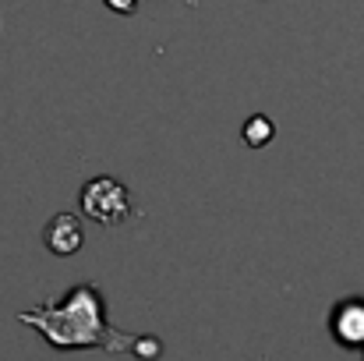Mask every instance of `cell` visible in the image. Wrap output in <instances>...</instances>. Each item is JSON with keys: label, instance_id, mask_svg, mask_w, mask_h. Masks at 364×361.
I'll return each instance as SVG.
<instances>
[{"label": "cell", "instance_id": "cell-3", "mask_svg": "<svg viewBox=\"0 0 364 361\" xmlns=\"http://www.w3.org/2000/svg\"><path fill=\"white\" fill-rule=\"evenodd\" d=\"M329 333L347 351L364 347V301L361 298H347V301H340L329 312Z\"/></svg>", "mask_w": 364, "mask_h": 361}, {"label": "cell", "instance_id": "cell-7", "mask_svg": "<svg viewBox=\"0 0 364 361\" xmlns=\"http://www.w3.org/2000/svg\"><path fill=\"white\" fill-rule=\"evenodd\" d=\"M107 7H114L117 14H131V11H138V0H107Z\"/></svg>", "mask_w": 364, "mask_h": 361}, {"label": "cell", "instance_id": "cell-2", "mask_svg": "<svg viewBox=\"0 0 364 361\" xmlns=\"http://www.w3.org/2000/svg\"><path fill=\"white\" fill-rule=\"evenodd\" d=\"M131 195L117 177H92L82 188V213L103 227H117L131 216Z\"/></svg>", "mask_w": 364, "mask_h": 361}, {"label": "cell", "instance_id": "cell-1", "mask_svg": "<svg viewBox=\"0 0 364 361\" xmlns=\"http://www.w3.org/2000/svg\"><path fill=\"white\" fill-rule=\"evenodd\" d=\"M18 323L32 326L57 351L100 347L107 355H127L134 347L131 333H121L110 326L107 298L96 283H78L53 305H36L28 312H18Z\"/></svg>", "mask_w": 364, "mask_h": 361}, {"label": "cell", "instance_id": "cell-6", "mask_svg": "<svg viewBox=\"0 0 364 361\" xmlns=\"http://www.w3.org/2000/svg\"><path fill=\"white\" fill-rule=\"evenodd\" d=\"M131 355H138V358H145V361H156L159 355H163V344H159L156 337H134Z\"/></svg>", "mask_w": 364, "mask_h": 361}, {"label": "cell", "instance_id": "cell-4", "mask_svg": "<svg viewBox=\"0 0 364 361\" xmlns=\"http://www.w3.org/2000/svg\"><path fill=\"white\" fill-rule=\"evenodd\" d=\"M82 241H85V234H82V220L75 216V213H57L46 227H43V244L53 251V255H75L78 248H82Z\"/></svg>", "mask_w": 364, "mask_h": 361}, {"label": "cell", "instance_id": "cell-5", "mask_svg": "<svg viewBox=\"0 0 364 361\" xmlns=\"http://www.w3.org/2000/svg\"><path fill=\"white\" fill-rule=\"evenodd\" d=\"M241 135H244V142H247L251 149H262V145H269V138L276 135V124L265 117V114H255V117L244 120Z\"/></svg>", "mask_w": 364, "mask_h": 361}]
</instances>
